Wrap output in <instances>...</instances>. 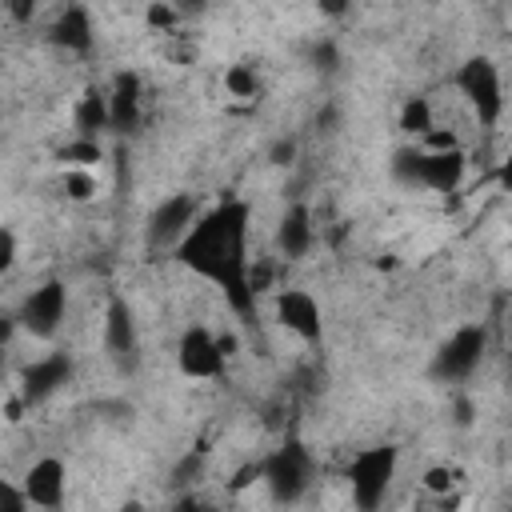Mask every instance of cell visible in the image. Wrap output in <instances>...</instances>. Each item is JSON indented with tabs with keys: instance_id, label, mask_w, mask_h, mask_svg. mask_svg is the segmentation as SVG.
<instances>
[{
	"instance_id": "obj_30",
	"label": "cell",
	"mask_w": 512,
	"mask_h": 512,
	"mask_svg": "<svg viewBox=\"0 0 512 512\" xmlns=\"http://www.w3.org/2000/svg\"><path fill=\"white\" fill-rule=\"evenodd\" d=\"M0 376H4V348H0Z\"/></svg>"
},
{
	"instance_id": "obj_24",
	"label": "cell",
	"mask_w": 512,
	"mask_h": 512,
	"mask_svg": "<svg viewBox=\"0 0 512 512\" xmlns=\"http://www.w3.org/2000/svg\"><path fill=\"white\" fill-rule=\"evenodd\" d=\"M312 60H316V68L332 72V68H336V44H332V40H320V44L312 48Z\"/></svg>"
},
{
	"instance_id": "obj_27",
	"label": "cell",
	"mask_w": 512,
	"mask_h": 512,
	"mask_svg": "<svg viewBox=\"0 0 512 512\" xmlns=\"http://www.w3.org/2000/svg\"><path fill=\"white\" fill-rule=\"evenodd\" d=\"M296 156V140H276L272 144V164H292Z\"/></svg>"
},
{
	"instance_id": "obj_26",
	"label": "cell",
	"mask_w": 512,
	"mask_h": 512,
	"mask_svg": "<svg viewBox=\"0 0 512 512\" xmlns=\"http://www.w3.org/2000/svg\"><path fill=\"white\" fill-rule=\"evenodd\" d=\"M176 8H168V4H156V8H148V24H156V28H168V24H176Z\"/></svg>"
},
{
	"instance_id": "obj_4",
	"label": "cell",
	"mask_w": 512,
	"mask_h": 512,
	"mask_svg": "<svg viewBox=\"0 0 512 512\" xmlns=\"http://www.w3.org/2000/svg\"><path fill=\"white\" fill-rule=\"evenodd\" d=\"M396 172L404 180L424 184V188L452 192L460 184V176H464V156H460V148L456 152H424V148H416V152H400L396 156Z\"/></svg>"
},
{
	"instance_id": "obj_16",
	"label": "cell",
	"mask_w": 512,
	"mask_h": 512,
	"mask_svg": "<svg viewBox=\"0 0 512 512\" xmlns=\"http://www.w3.org/2000/svg\"><path fill=\"white\" fill-rule=\"evenodd\" d=\"M308 248H312V216L304 204H292L288 216L280 220V252L288 260H300Z\"/></svg>"
},
{
	"instance_id": "obj_13",
	"label": "cell",
	"mask_w": 512,
	"mask_h": 512,
	"mask_svg": "<svg viewBox=\"0 0 512 512\" xmlns=\"http://www.w3.org/2000/svg\"><path fill=\"white\" fill-rule=\"evenodd\" d=\"M276 320L300 340H320V304L300 288H284L276 296Z\"/></svg>"
},
{
	"instance_id": "obj_25",
	"label": "cell",
	"mask_w": 512,
	"mask_h": 512,
	"mask_svg": "<svg viewBox=\"0 0 512 512\" xmlns=\"http://www.w3.org/2000/svg\"><path fill=\"white\" fill-rule=\"evenodd\" d=\"M16 260V236L8 228H0V272H8Z\"/></svg>"
},
{
	"instance_id": "obj_9",
	"label": "cell",
	"mask_w": 512,
	"mask_h": 512,
	"mask_svg": "<svg viewBox=\"0 0 512 512\" xmlns=\"http://www.w3.org/2000/svg\"><path fill=\"white\" fill-rule=\"evenodd\" d=\"M16 320H20L32 336H40V340L56 336V328L64 324V284L48 280V284L32 288V296L24 300V308H20Z\"/></svg>"
},
{
	"instance_id": "obj_28",
	"label": "cell",
	"mask_w": 512,
	"mask_h": 512,
	"mask_svg": "<svg viewBox=\"0 0 512 512\" xmlns=\"http://www.w3.org/2000/svg\"><path fill=\"white\" fill-rule=\"evenodd\" d=\"M172 512H216V508H212L208 500H200V496H180Z\"/></svg>"
},
{
	"instance_id": "obj_10",
	"label": "cell",
	"mask_w": 512,
	"mask_h": 512,
	"mask_svg": "<svg viewBox=\"0 0 512 512\" xmlns=\"http://www.w3.org/2000/svg\"><path fill=\"white\" fill-rule=\"evenodd\" d=\"M72 376V364L68 356H44L36 364L24 368V380H20V404H44L48 396H56Z\"/></svg>"
},
{
	"instance_id": "obj_22",
	"label": "cell",
	"mask_w": 512,
	"mask_h": 512,
	"mask_svg": "<svg viewBox=\"0 0 512 512\" xmlns=\"http://www.w3.org/2000/svg\"><path fill=\"white\" fill-rule=\"evenodd\" d=\"M0 512H28L24 492L16 484H8V480H0Z\"/></svg>"
},
{
	"instance_id": "obj_14",
	"label": "cell",
	"mask_w": 512,
	"mask_h": 512,
	"mask_svg": "<svg viewBox=\"0 0 512 512\" xmlns=\"http://www.w3.org/2000/svg\"><path fill=\"white\" fill-rule=\"evenodd\" d=\"M140 120V80L132 72H120L108 96V128L112 132H132Z\"/></svg>"
},
{
	"instance_id": "obj_11",
	"label": "cell",
	"mask_w": 512,
	"mask_h": 512,
	"mask_svg": "<svg viewBox=\"0 0 512 512\" xmlns=\"http://www.w3.org/2000/svg\"><path fill=\"white\" fill-rule=\"evenodd\" d=\"M176 360H180V372H184V376H196V380H208V376H216V372L224 368V356H220L216 336H212L208 328H188V332L180 336Z\"/></svg>"
},
{
	"instance_id": "obj_19",
	"label": "cell",
	"mask_w": 512,
	"mask_h": 512,
	"mask_svg": "<svg viewBox=\"0 0 512 512\" xmlns=\"http://www.w3.org/2000/svg\"><path fill=\"white\" fill-rule=\"evenodd\" d=\"M224 88H228L232 96H256V72H252L248 64H232V68L224 72Z\"/></svg>"
},
{
	"instance_id": "obj_2",
	"label": "cell",
	"mask_w": 512,
	"mask_h": 512,
	"mask_svg": "<svg viewBox=\"0 0 512 512\" xmlns=\"http://www.w3.org/2000/svg\"><path fill=\"white\" fill-rule=\"evenodd\" d=\"M396 476V448L380 444V448H368L352 460L348 468V480H352V504L356 512H380L384 496H388V484Z\"/></svg>"
},
{
	"instance_id": "obj_3",
	"label": "cell",
	"mask_w": 512,
	"mask_h": 512,
	"mask_svg": "<svg viewBox=\"0 0 512 512\" xmlns=\"http://www.w3.org/2000/svg\"><path fill=\"white\" fill-rule=\"evenodd\" d=\"M260 476H264V484H268L276 504H296L304 496L308 480H312V456L300 444H284L280 452H272L264 460Z\"/></svg>"
},
{
	"instance_id": "obj_5",
	"label": "cell",
	"mask_w": 512,
	"mask_h": 512,
	"mask_svg": "<svg viewBox=\"0 0 512 512\" xmlns=\"http://www.w3.org/2000/svg\"><path fill=\"white\" fill-rule=\"evenodd\" d=\"M484 344H488V332L484 324H464L432 360V376L436 380H464L476 372L480 356H484Z\"/></svg>"
},
{
	"instance_id": "obj_18",
	"label": "cell",
	"mask_w": 512,
	"mask_h": 512,
	"mask_svg": "<svg viewBox=\"0 0 512 512\" xmlns=\"http://www.w3.org/2000/svg\"><path fill=\"white\" fill-rule=\"evenodd\" d=\"M400 128L404 132H412V136H428L436 124H432V104L424 100V96H412L408 104H404V112H400Z\"/></svg>"
},
{
	"instance_id": "obj_21",
	"label": "cell",
	"mask_w": 512,
	"mask_h": 512,
	"mask_svg": "<svg viewBox=\"0 0 512 512\" xmlns=\"http://www.w3.org/2000/svg\"><path fill=\"white\" fill-rule=\"evenodd\" d=\"M64 192H68L72 200H88V196L96 192V180H92L84 168H68V172H64Z\"/></svg>"
},
{
	"instance_id": "obj_23",
	"label": "cell",
	"mask_w": 512,
	"mask_h": 512,
	"mask_svg": "<svg viewBox=\"0 0 512 512\" xmlns=\"http://www.w3.org/2000/svg\"><path fill=\"white\" fill-rule=\"evenodd\" d=\"M424 484H428V492L444 496V492H452V472L448 468H428L424 472Z\"/></svg>"
},
{
	"instance_id": "obj_6",
	"label": "cell",
	"mask_w": 512,
	"mask_h": 512,
	"mask_svg": "<svg viewBox=\"0 0 512 512\" xmlns=\"http://www.w3.org/2000/svg\"><path fill=\"white\" fill-rule=\"evenodd\" d=\"M456 84H460V92L468 96V104L476 108V116H480L484 124H496V120H500L504 96H500V72H496L492 60H484V56L468 60V64L460 68Z\"/></svg>"
},
{
	"instance_id": "obj_12",
	"label": "cell",
	"mask_w": 512,
	"mask_h": 512,
	"mask_svg": "<svg viewBox=\"0 0 512 512\" xmlns=\"http://www.w3.org/2000/svg\"><path fill=\"white\" fill-rule=\"evenodd\" d=\"M20 492H24L28 504H36V508H44V512H56V508L64 504V464H60L56 456L36 460V464L28 468Z\"/></svg>"
},
{
	"instance_id": "obj_17",
	"label": "cell",
	"mask_w": 512,
	"mask_h": 512,
	"mask_svg": "<svg viewBox=\"0 0 512 512\" xmlns=\"http://www.w3.org/2000/svg\"><path fill=\"white\" fill-rule=\"evenodd\" d=\"M76 128L84 140H96V132L108 128V96L104 92H84V100L76 108Z\"/></svg>"
},
{
	"instance_id": "obj_15",
	"label": "cell",
	"mask_w": 512,
	"mask_h": 512,
	"mask_svg": "<svg viewBox=\"0 0 512 512\" xmlns=\"http://www.w3.org/2000/svg\"><path fill=\"white\" fill-rule=\"evenodd\" d=\"M52 40H56L60 48L88 52V48H92V20H88V8H80V4L64 8V12L56 16V24H52Z\"/></svg>"
},
{
	"instance_id": "obj_8",
	"label": "cell",
	"mask_w": 512,
	"mask_h": 512,
	"mask_svg": "<svg viewBox=\"0 0 512 512\" xmlns=\"http://www.w3.org/2000/svg\"><path fill=\"white\" fill-rule=\"evenodd\" d=\"M192 220H196V200L188 196V192H180V196H168L156 212H152V220H148V248H168V244H180L184 236H188V228H192Z\"/></svg>"
},
{
	"instance_id": "obj_20",
	"label": "cell",
	"mask_w": 512,
	"mask_h": 512,
	"mask_svg": "<svg viewBox=\"0 0 512 512\" xmlns=\"http://www.w3.org/2000/svg\"><path fill=\"white\" fill-rule=\"evenodd\" d=\"M60 160H68V164H76V168H84V164H92V160H100V144L96 140H76V144H68L64 152H60Z\"/></svg>"
},
{
	"instance_id": "obj_7",
	"label": "cell",
	"mask_w": 512,
	"mask_h": 512,
	"mask_svg": "<svg viewBox=\"0 0 512 512\" xmlns=\"http://www.w3.org/2000/svg\"><path fill=\"white\" fill-rule=\"evenodd\" d=\"M104 348L120 364V372H136V364H140L136 320H132L128 300H120V296H112L108 300V312H104Z\"/></svg>"
},
{
	"instance_id": "obj_1",
	"label": "cell",
	"mask_w": 512,
	"mask_h": 512,
	"mask_svg": "<svg viewBox=\"0 0 512 512\" xmlns=\"http://www.w3.org/2000/svg\"><path fill=\"white\" fill-rule=\"evenodd\" d=\"M244 240H248V208L240 200H228L216 212H208L204 220H196L188 228V236L176 244V256L192 272L216 280L236 312H252V304H256V296L248 288Z\"/></svg>"
},
{
	"instance_id": "obj_29",
	"label": "cell",
	"mask_w": 512,
	"mask_h": 512,
	"mask_svg": "<svg viewBox=\"0 0 512 512\" xmlns=\"http://www.w3.org/2000/svg\"><path fill=\"white\" fill-rule=\"evenodd\" d=\"M12 332H16V316H8V312H0V348L12 340Z\"/></svg>"
}]
</instances>
